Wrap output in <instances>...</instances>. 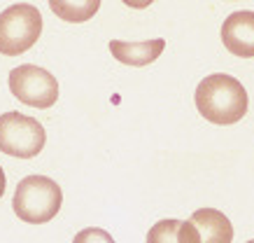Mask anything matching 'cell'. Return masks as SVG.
Masks as SVG:
<instances>
[{
	"instance_id": "cell-1",
	"label": "cell",
	"mask_w": 254,
	"mask_h": 243,
	"mask_svg": "<svg viewBox=\"0 0 254 243\" xmlns=\"http://www.w3.org/2000/svg\"><path fill=\"white\" fill-rule=\"evenodd\" d=\"M196 108L212 124H236L247 115V91L236 78L215 73L196 86Z\"/></svg>"
},
{
	"instance_id": "cell-2",
	"label": "cell",
	"mask_w": 254,
	"mask_h": 243,
	"mask_svg": "<svg viewBox=\"0 0 254 243\" xmlns=\"http://www.w3.org/2000/svg\"><path fill=\"white\" fill-rule=\"evenodd\" d=\"M63 192L47 175H28L16 185L12 208L16 218L28 225H45L61 211Z\"/></svg>"
},
{
	"instance_id": "cell-3",
	"label": "cell",
	"mask_w": 254,
	"mask_h": 243,
	"mask_svg": "<svg viewBox=\"0 0 254 243\" xmlns=\"http://www.w3.org/2000/svg\"><path fill=\"white\" fill-rule=\"evenodd\" d=\"M42 33V14L35 5L19 2L0 12V54L19 56L38 42Z\"/></svg>"
},
{
	"instance_id": "cell-4",
	"label": "cell",
	"mask_w": 254,
	"mask_h": 243,
	"mask_svg": "<svg viewBox=\"0 0 254 243\" xmlns=\"http://www.w3.org/2000/svg\"><path fill=\"white\" fill-rule=\"evenodd\" d=\"M47 134L35 117L21 112L0 115V152L9 157L31 159L42 152Z\"/></svg>"
},
{
	"instance_id": "cell-5",
	"label": "cell",
	"mask_w": 254,
	"mask_h": 243,
	"mask_svg": "<svg viewBox=\"0 0 254 243\" xmlns=\"http://www.w3.org/2000/svg\"><path fill=\"white\" fill-rule=\"evenodd\" d=\"M9 91L31 108H52L59 98V82L49 71L23 63L9 73Z\"/></svg>"
},
{
	"instance_id": "cell-6",
	"label": "cell",
	"mask_w": 254,
	"mask_h": 243,
	"mask_svg": "<svg viewBox=\"0 0 254 243\" xmlns=\"http://www.w3.org/2000/svg\"><path fill=\"white\" fill-rule=\"evenodd\" d=\"M222 40L224 47L240 59L254 56V12L240 9L226 16L222 24Z\"/></svg>"
},
{
	"instance_id": "cell-7",
	"label": "cell",
	"mask_w": 254,
	"mask_h": 243,
	"mask_svg": "<svg viewBox=\"0 0 254 243\" xmlns=\"http://www.w3.org/2000/svg\"><path fill=\"white\" fill-rule=\"evenodd\" d=\"M166 40H140V42H124V40H110V52L117 61L126 66H147L161 56Z\"/></svg>"
},
{
	"instance_id": "cell-8",
	"label": "cell",
	"mask_w": 254,
	"mask_h": 243,
	"mask_svg": "<svg viewBox=\"0 0 254 243\" xmlns=\"http://www.w3.org/2000/svg\"><path fill=\"white\" fill-rule=\"evenodd\" d=\"M191 222L196 225L200 234V243H231L233 227L231 220L217 208H200L191 215Z\"/></svg>"
},
{
	"instance_id": "cell-9",
	"label": "cell",
	"mask_w": 254,
	"mask_h": 243,
	"mask_svg": "<svg viewBox=\"0 0 254 243\" xmlns=\"http://www.w3.org/2000/svg\"><path fill=\"white\" fill-rule=\"evenodd\" d=\"M147 243H200V234L191 220H159L147 232Z\"/></svg>"
},
{
	"instance_id": "cell-10",
	"label": "cell",
	"mask_w": 254,
	"mask_h": 243,
	"mask_svg": "<svg viewBox=\"0 0 254 243\" xmlns=\"http://www.w3.org/2000/svg\"><path fill=\"white\" fill-rule=\"evenodd\" d=\"M49 7L56 16H61L63 21L70 24H82L86 19H91L98 12L100 2L98 0H79V2H70V0H52Z\"/></svg>"
},
{
	"instance_id": "cell-11",
	"label": "cell",
	"mask_w": 254,
	"mask_h": 243,
	"mask_svg": "<svg viewBox=\"0 0 254 243\" xmlns=\"http://www.w3.org/2000/svg\"><path fill=\"white\" fill-rule=\"evenodd\" d=\"M72 243H115V239H112L110 232H105V229L86 227V229H82L75 239H72Z\"/></svg>"
},
{
	"instance_id": "cell-12",
	"label": "cell",
	"mask_w": 254,
	"mask_h": 243,
	"mask_svg": "<svg viewBox=\"0 0 254 243\" xmlns=\"http://www.w3.org/2000/svg\"><path fill=\"white\" fill-rule=\"evenodd\" d=\"M5 194V171H2V166H0V196Z\"/></svg>"
},
{
	"instance_id": "cell-13",
	"label": "cell",
	"mask_w": 254,
	"mask_h": 243,
	"mask_svg": "<svg viewBox=\"0 0 254 243\" xmlns=\"http://www.w3.org/2000/svg\"><path fill=\"white\" fill-rule=\"evenodd\" d=\"M247 243H254V239H252V241H247Z\"/></svg>"
}]
</instances>
